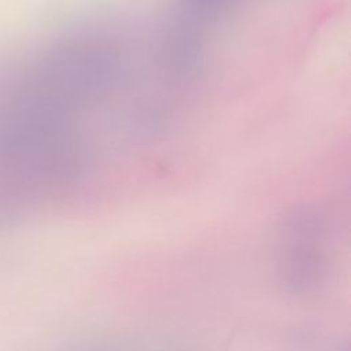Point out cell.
<instances>
[{"mask_svg": "<svg viewBox=\"0 0 351 351\" xmlns=\"http://www.w3.org/2000/svg\"><path fill=\"white\" fill-rule=\"evenodd\" d=\"M325 234L318 218H296L284 237L281 276L288 287L302 291L319 282L326 267Z\"/></svg>", "mask_w": 351, "mask_h": 351, "instance_id": "1", "label": "cell"}]
</instances>
